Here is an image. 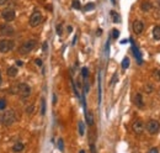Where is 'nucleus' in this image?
<instances>
[{
  "label": "nucleus",
  "instance_id": "40",
  "mask_svg": "<svg viewBox=\"0 0 160 153\" xmlns=\"http://www.w3.org/2000/svg\"><path fill=\"white\" fill-rule=\"evenodd\" d=\"M17 66H22V62L21 61H17Z\"/></svg>",
  "mask_w": 160,
  "mask_h": 153
},
{
  "label": "nucleus",
  "instance_id": "18",
  "mask_svg": "<svg viewBox=\"0 0 160 153\" xmlns=\"http://www.w3.org/2000/svg\"><path fill=\"white\" fill-rule=\"evenodd\" d=\"M110 15H111V19H112V21L115 22V23H119L121 22V16H119V14L118 12H116V11H111L110 12Z\"/></svg>",
  "mask_w": 160,
  "mask_h": 153
},
{
  "label": "nucleus",
  "instance_id": "43",
  "mask_svg": "<svg viewBox=\"0 0 160 153\" xmlns=\"http://www.w3.org/2000/svg\"><path fill=\"white\" fill-rule=\"evenodd\" d=\"M158 5H159V8H160V0H158Z\"/></svg>",
  "mask_w": 160,
  "mask_h": 153
},
{
  "label": "nucleus",
  "instance_id": "35",
  "mask_svg": "<svg viewBox=\"0 0 160 153\" xmlns=\"http://www.w3.org/2000/svg\"><path fill=\"white\" fill-rule=\"evenodd\" d=\"M116 80H117V73H115V74H113L112 80H111V84H115V83H116Z\"/></svg>",
  "mask_w": 160,
  "mask_h": 153
},
{
  "label": "nucleus",
  "instance_id": "42",
  "mask_svg": "<svg viewBox=\"0 0 160 153\" xmlns=\"http://www.w3.org/2000/svg\"><path fill=\"white\" fill-rule=\"evenodd\" d=\"M79 153H85V151H84V149H82V151H80Z\"/></svg>",
  "mask_w": 160,
  "mask_h": 153
},
{
  "label": "nucleus",
  "instance_id": "45",
  "mask_svg": "<svg viewBox=\"0 0 160 153\" xmlns=\"http://www.w3.org/2000/svg\"><path fill=\"white\" fill-rule=\"evenodd\" d=\"M158 93H159V96H160V88H159V92Z\"/></svg>",
  "mask_w": 160,
  "mask_h": 153
},
{
  "label": "nucleus",
  "instance_id": "14",
  "mask_svg": "<svg viewBox=\"0 0 160 153\" xmlns=\"http://www.w3.org/2000/svg\"><path fill=\"white\" fill-rule=\"evenodd\" d=\"M140 10H142L143 12H148V11H150V10H152V4L145 0V2H143V3L140 4Z\"/></svg>",
  "mask_w": 160,
  "mask_h": 153
},
{
  "label": "nucleus",
  "instance_id": "11",
  "mask_svg": "<svg viewBox=\"0 0 160 153\" xmlns=\"http://www.w3.org/2000/svg\"><path fill=\"white\" fill-rule=\"evenodd\" d=\"M133 103H134V105H136L138 109H144V106H145L144 99H143L142 94H139V93H137V94L134 95V98H133Z\"/></svg>",
  "mask_w": 160,
  "mask_h": 153
},
{
  "label": "nucleus",
  "instance_id": "1",
  "mask_svg": "<svg viewBox=\"0 0 160 153\" xmlns=\"http://www.w3.org/2000/svg\"><path fill=\"white\" fill-rule=\"evenodd\" d=\"M36 45H37V41L33 40V38H31V40H27V41L23 42V43L19 47V53H20L21 56H26V55L31 53L32 51L35 49Z\"/></svg>",
  "mask_w": 160,
  "mask_h": 153
},
{
  "label": "nucleus",
  "instance_id": "32",
  "mask_svg": "<svg viewBox=\"0 0 160 153\" xmlns=\"http://www.w3.org/2000/svg\"><path fill=\"white\" fill-rule=\"evenodd\" d=\"M146 153H159V148L158 147H152Z\"/></svg>",
  "mask_w": 160,
  "mask_h": 153
},
{
  "label": "nucleus",
  "instance_id": "25",
  "mask_svg": "<svg viewBox=\"0 0 160 153\" xmlns=\"http://www.w3.org/2000/svg\"><path fill=\"white\" fill-rule=\"evenodd\" d=\"M101 103V73H99V104Z\"/></svg>",
  "mask_w": 160,
  "mask_h": 153
},
{
  "label": "nucleus",
  "instance_id": "37",
  "mask_svg": "<svg viewBox=\"0 0 160 153\" xmlns=\"http://www.w3.org/2000/svg\"><path fill=\"white\" fill-rule=\"evenodd\" d=\"M56 104H57V95L53 94V105H56Z\"/></svg>",
  "mask_w": 160,
  "mask_h": 153
},
{
  "label": "nucleus",
  "instance_id": "3",
  "mask_svg": "<svg viewBox=\"0 0 160 153\" xmlns=\"http://www.w3.org/2000/svg\"><path fill=\"white\" fill-rule=\"evenodd\" d=\"M145 130L148 131L150 135H153V136L159 133V131H160V122L158 120H149L148 122H146V125H145Z\"/></svg>",
  "mask_w": 160,
  "mask_h": 153
},
{
  "label": "nucleus",
  "instance_id": "17",
  "mask_svg": "<svg viewBox=\"0 0 160 153\" xmlns=\"http://www.w3.org/2000/svg\"><path fill=\"white\" fill-rule=\"evenodd\" d=\"M153 38L155 41H160V26L156 25L153 29Z\"/></svg>",
  "mask_w": 160,
  "mask_h": 153
},
{
  "label": "nucleus",
  "instance_id": "9",
  "mask_svg": "<svg viewBox=\"0 0 160 153\" xmlns=\"http://www.w3.org/2000/svg\"><path fill=\"white\" fill-rule=\"evenodd\" d=\"M14 33H15V30L10 25H4V26L0 27V35L3 37H9V36H12Z\"/></svg>",
  "mask_w": 160,
  "mask_h": 153
},
{
  "label": "nucleus",
  "instance_id": "10",
  "mask_svg": "<svg viewBox=\"0 0 160 153\" xmlns=\"http://www.w3.org/2000/svg\"><path fill=\"white\" fill-rule=\"evenodd\" d=\"M132 29H133V32H134L136 35H140L144 31V23L140 20H136V21H133Z\"/></svg>",
  "mask_w": 160,
  "mask_h": 153
},
{
  "label": "nucleus",
  "instance_id": "36",
  "mask_svg": "<svg viewBox=\"0 0 160 153\" xmlns=\"http://www.w3.org/2000/svg\"><path fill=\"white\" fill-rule=\"evenodd\" d=\"M42 48H43V52H47V48H48V43H47V42H45V43H43V46H42Z\"/></svg>",
  "mask_w": 160,
  "mask_h": 153
},
{
  "label": "nucleus",
  "instance_id": "4",
  "mask_svg": "<svg viewBox=\"0 0 160 153\" xmlns=\"http://www.w3.org/2000/svg\"><path fill=\"white\" fill-rule=\"evenodd\" d=\"M42 21H43V16L39 11H33L32 15L30 16V20H29L31 27H37L38 25L42 23Z\"/></svg>",
  "mask_w": 160,
  "mask_h": 153
},
{
  "label": "nucleus",
  "instance_id": "15",
  "mask_svg": "<svg viewBox=\"0 0 160 153\" xmlns=\"http://www.w3.org/2000/svg\"><path fill=\"white\" fill-rule=\"evenodd\" d=\"M8 75L9 76H11V78H15V76L17 75V73H19V69H17V67H9V69H8Z\"/></svg>",
  "mask_w": 160,
  "mask_h": 153
},
{
  "label": "nucleus",
  "instance_id": "38",
  "mask_svg": "<svg viewBox=\"0 0 160 153\" xmlns=\"http://www.w3.org/2000/svg\"><path fill=\"white\" fill-rule=\"evenodd\" d=\"M8 2H9V0H0V6H2V5H5Z\"/></svg>",
  "mask_w": 160,
  "mask_h": 153
},
{
  "label": "nucleus",
  "instance_id": "12",
  "mask_svg": "<svg viewBox=\"0 0 160 153\" xmlns=\"http://www.w3.org/2000/svg\"><path fill=\"white\" fill-rule=\"evenodd\" d=\"M132 43H133V41H132ZM132 51H133V55H134V57L138 59V63H139V64H142V55H140L139 49L136 47V45H134V43L132 45Z\"/></svg>",
  "mask_w": 160,
  "mask_h": 153
},
{
  "label": "nucleus",
  "instance_id": "22",
  "mask_svg": "<svg viewBox=\"0 0 160 153\" xmlns=\"http://www.w3.org/2000/svg\"><path fill=\"white\" fill-rule=\"evenodd\" d=\"M57 146H58V149H59L60 152H64V141H63V138H58Z\"/></svg>",
  "mask_w": 160,
  "mask_h": 153
},
{
  "label": "nucleus",
  "instance_id": "26",
  "mask_svg": "<svg viewBox=\"0 0 160 153\" xmlns=\"http://www.w3.org/2000/svg\"><path fill=\"white\" fill-rule=\"evenodd\" d=\"M82 75H83L84 79H88V76H89V69H88L86 67L82 68Z\"/></svg>",
  "mask_w": 160,
  "mask_h": 153
},
{
  "label": "nucleus",
  "instance_id": "21",
  "mask_svg": "<svg viewBox=\"0 0 160 153\" xmlns=\"http://www.w3.org/2000/svg\"><path fill=\"white\" fill-rule=\"evenodd\" d=\"M129 63H131V61H129V58L128 57H125L123 58V61H122V69H127L128 67H129Z\"/></svg>",
  "mask_w": 160,
  "mask_h": 153
},
{
  "label": "nucleus",
  "instance_id": "30",
  "mask_svg": "<svg viewBox=\"0 0 160 153\" xmlns=\"http://www.w3.org/2000/svg\"><path fill=\"white\" fill-rule=\"evenodd\" d=\"M33 109H35V105H30V106H27V109H26V112L29 115H31L33 112Z\"/></svg>",
  "mask_w": 160,
  "mask_h": 153
},
{
  "label": "nucleus",
  "instance_id": "5",
  "mask_svg": "<svg viewBox=\"0 0 160 153\" xmlns=\"http://www.w3.org/2000/svg\"><path fill=\"white\" fill-rule=\"evenodd\" d=\"M15 43L12 40H8V38H4V40H0V53H8L14 48Z\"/></svg>",
  "mask_w": 160,
  "mask_h": 153
},
{
  "label": "nucleus",
  "instance_id": "27",
  "mask_svg": "<svg viewBox=\"0 0 160 153\" xmlns=\"http://www.w3.org/2000/svg\"><path fill=\"white\" fill-rule=\"evenodd\" d=\"M72 6H73L74 9H76V10H79L80 8H82V5H80V2H79V0H73Z\"/></svg>",
  "mask_w": 160,
  "mask_h": 153
},
{
  "label": "nucleus",
  "instance_id": "23",
  "mask_svg": "<svg viewBox=\"0 0 160 153\" xmlns=\"http://www.w3.org/2000/svg\"><path fill=\"white\" fill-rule=\"evenodd\" d=\"M95 9V4L94 3H88L85 6H84V11H91Z\"/></svg>",
  "mask_w": 160,
  "mask_h": 153
},
{
  "label": "nucleus",
  "instance_id": "31",
  "mask_svg": "<svg viewBox=\"0 0 160 153\" xmlns=\"http://www.w3.org/2000/svg\"><path fill=\"white\" fill-rule=\"evenodd\" d=\"M56 30H57V35H58V36H62V25H60V23L57 25Z\"/></svg>",
  "mask_w": 160,
  "mask_h": 153
},
{
  "label": "nucleus",
  "instance_id": "2",
  "mask_svg": "<svg viewBox=\"0 0 160 153\" xmlns=\"http://www.w3.org/2000/svg\"><path fill=\"white\" fill-rule=\"evenodd\" d=\"M16 120V115L14 110H6L2 116V123L4 126H11Z\"/></svg>",
  "mask_w": 160,
  "mask_h": 153
},
{
  "label": "nucleus",
  "instance_id": "19",
  "mask_svg": "<svg viewBox=\"0 0 160 153\" xmlns=\"http://www.w3.org/2000/svg\"><path fill=\"white\" fill-rule=\"evenodd\" d=\"M78 130H79V135L80 136H84V133H85V125H84L83 121L78 122Z\"/></svg>",
  "mask_w": 160,
  "mask_h": 153
},
{
  "label": "nucleus",
  "instance_id": "7",
  "mask_svg": "<svg viewBox=\"0 0 160 153\" xmlns=\"http://www.w3.org/2000/svg\"><path fill=\"white\" fill-rule=\"evenodd\" d=\"M132 131L134 132L136 135H142L145 131V123L142 120H136L134 122L132 123Z\"/></svg>",
  "mask_w": 160,
  "mask_h": 153
},
{
  "label": "nucleus",
  "instance_id": "24",
  "mask_svg": "<svg viewBox=\"0 0 160 153\" xmlns=\"http://www.w3.org/2000/svg\"><path fill=\"white\" fill-rule=\"evenodd\" d=\"M41 114L42 115L46 114V99L45 98H42V100H41Z\"/></svg>",
  "mask_w": 160,
  "mask_h": 153
},
{
  "label": "nucleus",
  "instance_id": "39",
  "mask_svg": "<svg viewBox=\"0 0 160 153\" xmlns=\"http://www.w3.org/2000/svg\"><path fill=\"white\" fill-rule=\"evenodd\" d=\"M73 31V27L72 26H68V32H72Z\"/></svg>",
  "mask_w": 160,
  "mask_h": 153
},
{
  "label": "nucleus",
  "instance_id": "29",
  "mask_svg": "<svg viewBox=\"0 0 160 153\" xmlns=\"http://www.w3.org/2000/svg\"><path fill=\"white\" fill-rule=\"evenodd\" d=\"M112 37L115 38V40H117V38L119 37V31H118L117 29H113V30H112Z\"/></svg>",
  "mask_w": 160,
  "mask_h": 153
},
{
  "label": "nucleus",
  "instance_id": "16",
  "mask_svg": "<svg viewBox=\"0 0 160 153\" xmlns=\"http://www.w3.org/2000/svg\"><path fill=\"white\" fill-rule=\"evenodd\" d=\"M23 149H25V145L21 143V142H17V143H15L14 146H12V152H15V153H20Z\"/></svg>",
  "mask_w": 160,
  "mask_h": 153
},
{
  "label": "nucleus",
  "instance_id": "8",
  "mask_svg": "<svg viewBox=\"0 0 160 153\" xmlns=\"http://www.w3.org/2000/svg\"><path fill=\"white\" fill-rule=\"evenodd\" d=\"M2 17H3L5 21L11 22V21L15 20L16 12H15V10H12V9H5V10L2 12Z\"/></svg>",
  "mask_w": 160,
  "mask_h": 153
},
{
  "label": "nucleus",
  "instance_id": "44",
  "mask_svg": "<svg viewBox=\"0 0 160 153\" xmlns=\"http://www.w3.org/2000/svg\"><path fill=\"white\" fill-rule=\"evenodd\" d=\"M0 84H2V75H0Z\"/></svg>",
  "mask_w": 160,
  "mask_h": 153
},
{
  "label": "nucleus",
  "instance_id": "34",
  "mask_svg": "<svg viewBox=\"0 0 160 153\" xmlns=\"http://www.w3.org/2000/svg\"><path fill=\"white\" fill-rule=\"evenodd\" d=\"M90 151H91V153H96V147H95L94 143L90 145Z\"/></svg>",
  "mask_w": 160,
  "mask_h": 153
},
{
  "label": "nucleus",
  "instance_id": "6",
  "mask_svg": "<svg viewBox=\"0 0 160 153\" xmlns=\"http://www.w3.org/2000/svg\"><path fill=\"white\" fill-rule=\"evenodd\" d=\"M17 94L22 98V99H26L31 95V86L26 83H20L19 84V90H17Z\"/></svg>",
  "mask_w": 160,
  "mask_h": 153
},
{
  "label": "nucleus",
  "instance_id": "28",
  "mask_svg": "<svg viewBox=\"0 0 160 153\" xmlns=\"http://www.w3.org/2000/svg\"><path fill=\"white\" fill-rule=\"evenodd\" d=\"M6 109V101L5 99H0V111H3Z\"/></svg>",
  "mask_w": 160,
  "mask_h": 153
},
{
  "label": "nucleus",
  "instance_id": "13",
  "mask_svg": "<svg viewBox=\"0 0 160 153\" xmlns=\"http://www.w3.org/2000/svg\"><path fill=\"white\" fill-rule=\"evenodd\" d=\"M85 121L88 123V126H92L94 125V115H92L91 112L86 111L85 112Z\"/></svg>",
  "mask_w": 160,
  "mask_h": 153
},
{
  "label": "nucleus",
  "instance_id": "41",
  "mask_svg": "<svg viewBox=\"0 0 160 153\" xmlns=\"http://www.w3.org/2000/svg\"><path fill=\"white\" fill-rule=\"evenodd\" d=\"M111 3H112V4L115 5V4H116V0H111Z\"/></svg>",
  "mask_w": 160,
  "mask_h": 153
},
{
  "label": "nucleus",
  "instance_id": "20",
  "mask_svg": "<svg viewBox=\"0 0 160 153\" xmlns=\"http://www.w3.org/2000/svg\"><path fill=\"white\" fill-rule=\"evenodd\" d=\"M144 92L146 94H152L154 92V85L153 84H146V85H144Z\"/></svg>",
  "mask_w": 160,
  "mask_h": 153
},
{
  "label": "nucleus",
  "instance_id": "33",
  "mask_svg": "<svg viewBox=\"0 0 160 153\" xmlns=\"http://www.w3.org/2000/svg\"><path fill=\"white\" fill-rule=\"evenodd\" d=\"M35 63L38 66V67H42V64H43V62H42V59H39V58H37L36 61H35Z\"/></svg>",
  "mask_w": 160,
  "mask_h": 153
}]
</instances>
